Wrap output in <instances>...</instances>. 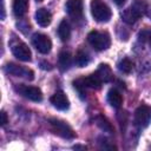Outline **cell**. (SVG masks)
<instances>
[{
	"label": "cell",
	"instance_id": "cell-8",
	"mask_svg": "<svg viewBox=\"0 0 151 151\" xmlns=\"http://www.w3.org/2000/svg\"><path fill=\"white\" fill-rule=\"evenodd\" d=\"M32 44L33 46L42 54H47L51 51L52 47V41L51 39L42 33H35L32 37Z\"/></svg>",
	"mask_w": 151,
	"mask_h": 151
},
{
	"label": "cell",
	"instance_id": "cell-11",
	"mask_svg": "<svg viewBox=\"0 0 151 151\" xmlns=\"http://www.w3.org/2000/svg\"><path fill=\"white\" fill-rule=\"evenodd\" d=\"M50 101L51 104L58 109V110H61V111H65L70 107V101H68V98L66 97V94L63 92V91H57L51 98H50Z\"/></svg>",
	"mask_w": 151,
	"mask_h": 151
},
{
	"label": "cell",
	"instance_id": "cell-15",
	"mask_svg": "<svg viewBox=\"0 0 151 151\" xmlns=\"http://www.w3.org/2000/svg\"><path fill=\"white\" fill-rule=\"evenodd\" d=\"M107 101L112 107H120L123 104V97L120 94V92L116 88H111L107 93Z\"/></svg>",
	"mask_w": 151,
	"mask_h": 151
},
{
	"label": "cell",
	"instance_id": "cell-1",
	"mask_svg": "<svg viewBox=\"0 0 151 151\" xmlns=\"http://www.w3.org/2000/svg\"><path fill=\"white\" fill-rule=\"evenodd\" d=\"M87 41L96 51H104L110 47L111 38L106 32L91 31L87 35Z\"/></svg>",
	"mask_w": 151,
	"mask_h": 151
},
{
	"label": "cell",
	"instance_id": "cell-3",
	"mask_svg": "<svg viewBox=\"0 0 151 151\" xmlns=\"http://www.w3.org/2000/svg\"><path fill=\"white\" fill-rule=\"evenodd\" d=\"M91 14L98 22H107L112 15L110 7L101 0L91 1Z\"/></svg>",
	"mask_w": 151,
	"mask_h": 151
},
{
	"label": "cell",
	"instance_id": "cell-6",
	"mask_svg": "<svg viewBox=\"0 0 151 151\" xmlns=\"http://www.w3.org/2000/svg\"><path fill=\"white\" fill-rule=\"evenodd\" d=\"M151 122V107L147 105H140L134 111V124L139 129L146 127Z\"/></svg>",
	"mask_w": 151,
	"mask_h": 151
},
{
	"label": "cell",
	"instance_id": "cell-12",
	"mask_svg": "<svg viewBox=\"0 0 151 151\" xmlns=\"http://www.w3.org/2000/svg\"><path fill=\"white\" fill-rule=\"evenodd\" d=\"M35 20L41 27H46L52 21V14L46 8H39L35 12Z\"/></svg>",
	"mask_w": 151,
	"mask_h": 151
},
{
	"label": "cell",
	"instance_id": "cell-20",
	"mask_svg": "<svg viewBox=\"0 0 151 151\" xmlns=\"http://www.w3.org/2000/svg\"><path fill=\"white\" fill-rule=\"evenodd\" d=\"M118 70L120 71V72H123V73H130L131 71H132V68H133V64H132V61L129 59V58H123L119 63H118Z\"/></svg>",
	"mask_w": 151,
	"mask_h": 151
},
{
	"label": "cell",
	"instance_id": "cell-5",
	"mask_svg": "<svg viewBox=\"0 0 151 151\" xmlns=\"http://www.w3.org/2000/svg\"><path fill=\"white\" fill-rule=\"evenodd\" d=\"M15 91L21 94L22 97H25L26 99H29L32 101H41L42 100V93L40 91V88L35 87V86H28V85H24V84H17L14 86Z\"/></svg>",
	"mask_w": 151,
	"mask_h": 151
},
{
	"label": "cell",
	"instance_id": "cell-19",
	"mask_svg": "<svg viewBox=\"0 0 151 151\" xmlns=\"http://www.w3.org/2000/svg\"><path fill=\"white\" fill-rule=\"evenodd\" d=\"M96 123H97V125H98L104 132H110V133L113 132V127H112L111 123H110L104 116H98V117L96 118Z\"/></svg>",
	"mask_w": 151,
	"mask_h": 151
},
{
	"label": "cell",
	"instance_id": "cell-22",
	"mask_svg": "<svg viewBox=\"0 0 151 151\" xmlns=\"http://www.w3.org/2000/svg\"><path fill=\"white\" fill-rule=\"evenodd\" d=\"M40 67H41L42 70H52L51 64L47 63V61H41V63H40Z\"/></svg>",
	"mask_w": 151,
	"mask_h": 151
},
{
	"label": "cell",
	"instance_id": "cell-17",
	"mask_svg": "<svg viewBox=\"0 0 151 151\" xmlns=\"http://www.w3.org/2000/svg\"><path fill=\"white\" fill-rule=\"evenodd\" d=\"M58 63H59V66L63 71L67 70L71 66V63H72V57H71L70 52H66V51L60 52L59 58H58Z\"/></svg>",
	"mask_w": 151,
	"mask_h": 151
},
{
	"label": "cell",
	"instance_id": "cell-14",
	"mask_svg": "<svg viewBox=\"0 0 151 151\" xmlns=\"http://www.w3.org/2000/svg\"><path fill=\"white\" fill-rule=\"evenodd\" d=\"M13 13L15 17L21 18L27 13L28 0H13Z\"/></svg>",
	"mask_w": 151,
	"mask_h": 151
},
{
	"label": "cell",
	"instance_id": "cell-21",
	"mask_svg": "<svg viewBox=\"0 0 151 151\" xmlns=\"http://www.w3.org/2000/svg\"><path fill=\"white\" fill-rule=\"evenodd\" d=\"M7 123H8L7 114H6V112H5V111H2V112H1V125H2V126H5Z\"/></svg>",
	"mask_w": 151,
	"mask_h": 151
},
{
	"label": "cell",
	"instance_id": "cell-4",
	"mask_svg": "<svg viewBox=\"0 0 151 151\" xmlns=\"http://www.w3.org/2000/svg\"><path fill=\"white\" fill-rule=\"evenodd\" d=\"M50 126L51 130L59 137L65 138V139H73L76 138V132L73 131V129L64 120L57 119V118H51L50 119Z\"/></svg>",
	"mask_w": 151,
	"mask_h": 151
},
{
	"label": "cell",
	"instance_id": "cell-23",
	"mask_svg": "<svg viewBox=\"0 0 151 151\" xmlns=\"http://www.w3.org/2000/svg\"><path fill=\"white\" fill-rule=\"evenodd\" d=\"M112 1H113L116 5L122 6V5H124V4H125V1H126V0H112Z\"/></svg>",
	"mask_w": 151,
	"mask_h": 151
},
{
	"label": "cell",
	"instance_id": "cell-24",
	"mask_svg": "<svg viewBox=\"0 0 151 151\" xmlns=\"http://www.w3.org/2000/svg\"><path fill=\"white\" fill-rule=\"evenodd\" d=\"M149 41H150V46H151V35H150V38H149Z\"/></svg>",
	"mask_w": 151,
	"mask_h": 151
},
{
	"label": "cell",
	"instance_id": "cell-10",
	"mask_svg": "<svg viewBox=\"0 0 151 151\" xmlns=\"http://www.w3.org/2000/svg\"><path fill=\"white\" fill-rule=\"evenodd\" d=\"M12 53L15 58H18L21 61H31L32 58V53L31 50L28 48V46L21 41L14 44L12 46Z\"/></svg>",
	"mask_w": 151,
	"mask_h": 151
},
{
	"label": "cell",
	"instance_id": "cell-16",
	"mask_svg": "<svg viewBox=\"0 0 151 151\" xmlns=\"http://www.w3.org/2000/svg\"><path fill=\"white\" fill-rule=\"evenodd\" d=\"M58 35L61 41H67L71 37V27H70V24L65 19L61 20L58 26Z\"/></svg>",
	"mask_w": 151,
	"mask_h": 151
},
{
	"label": "cell",
	"instance_id": "cell-2",
	"mask_svg": "<svg viewBox=\"0 0 151 151\" xmlns=\"http://www.w3.org/2000/svg\"><path fill=\"white\" fill-rule=\"evenodd\" d=\"M146 5L144 2V0H137L131 7L126 8L123 13H122V19L126 22V24H134L146 11Z\"/></svg>",
	"mask_w": 151,
	"mask_h": 151
},
{
	"label": "cell",
	"instance_id": "cell-9",
	"mask_svg": "<svg viewBox=\"0 0 151 151\" xmlns=\"http://www.w3.org/2000/svg\"><path fill=\"white\" fill-rule=\"evenodd\" d=\"M66 11L74 21H79L80 19H83V14H84L83 0H67Z\"/></svg>",
	"mask_w": 151,
	"mask_h": 151
},
{
	"label": "cell",
	"instance_id": "cell-7",
	"mask_svg": "<svg viewBox=\"0 0 151 151\" xmlns=\"http://www.w3.org/2000/svg\"><path fill=\"white\" fill-rule=\"evenodd\" d=\"M5 72L8 73V74H12V76H15V77L26 78L28 80H33V78H34V73H33L32 70L26 68V67L20 66V65H17L14 63L6 64L5 65Z\"/></svg>",
	"mask_w": 151,
	"mask_h": 151
},
{
	"label": "cell",
	"instance_id": "cell-25",
	"mask_svg": "<svg viewBox=\"0 0 151 151\" xmlns=\"http://www.w3.org/2000/svg\"><path fill=\"white\" fill-rule=\"evenodd\" d=\"M38 1H42V0H38Z\"/></svg>",
	"mask_w": 151,
	"mask_h": 151
},
{
	"label": "cell",
	"instance_id": "cell-18",
	"mask_svg": "<svg viewBox=\"0 0 151 151\" xmlns=\"http://www.w3.org/2000/svg\"><path fill=\"white\" fill-rule=\"evenodd\" d=\"M76 64L79 66V67H84V66H86L88 63H90V57H88V54L85 52V51H83V50H79L77 53H76Z\"/></svg>",
	"mask_w": 151,
	"mask_h": 151
},
{
	"label": "cell",
	"instance_id": "cell-13",
	"mask_svg": "<svg viewBox=\"0 0 151 151\" xmlns=\"http://www.w3.org/2000/svg\"><path fill=\"white\" fill-rule=\"evenodd\" d=\"M99 79L103 81V83H109L110 80H112L113 78V74H112V71H111V67L107 65V64H100L98 70L94 72Z\"/></svg>",
	"mask_w": 151,
	"mask_h": 151
}]
</instances>
